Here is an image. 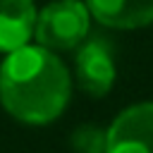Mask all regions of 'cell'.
<instances>
[{
  "instance_id": "5b68a950",
  "label": "cell",
  "mask_w": 153,
  "mask_h": 153,
  "mask_svg": "<svg viewBox=\"0 0 153 153\" xmlns=\"http://www.w3.org/2000/svg\"><path fill=\"white\" fill-rule=\"evenodd\" d=\"M33 0H0V53H12L33 33Z\"/></svg>"
},
{
  "instance_id": "7a4b0ae2",
  "label": "cell",
  "mask_w": 153,
  "mask_h": 153,
  "mask_svg": "<svg viewBox=\"0 0 153 153\" xmlns=\"http://www.w3.org/2000/svg\"><path fill=\"white\" fill-rule=\"evenodd\" d=\"M88 31V10L81 0H60L36 17V36L43 48H74Z\"/></svg>"
},
{
  "instance_id": "52a82bcc",
  "label": "cell",
  "mask_w": 153,
  "mask_h": 153,
  "mask_svg": "<svg viewBox=\"0 0 153 153\" xmlns=\"http://www.w3.org/2000/svg\"><path fill=\"white\" fill-rule=\"evenodd\" d=\"M74 146L79 151H84V153H103L105 151V136L100 131H93L91 127H86V129L76 131Z\"/></svg>"
},
{
  "instance_id": "8992f818",
  "label": "cell",
  "mask_w": 153,
  "mask_h": 153,
  "mask_svg": "<svg viewBox=\"0 0 153 153\" xmlns=\"http://www.w3.org/2000/svg\"><path fill=\"white\" fill-rule=\"evenodd\" d=\"M91 14L115 29H139L153 22V0H86Z\"/></svg>"
},
{
  "instance_id": "6da1fadb",
  "label": "cell",
  "mask_w": 153,
  "mask_h": 153,
  "mask_svg": "<svg viewBox=\"0 0 153 153\" xmlns=\"http://www.w3.org/2000/svg\"><path fill=\"white\" fill-rule=\"evenodd\" d=\"M0 100L22 122H53L69 100L67 67L43 45H22L0 67Z\"/></svg>"
},
{
  "instance_id": "3957f363",
  "label": "cell",
  "mask_w": 153,
  "mask_h": 153,
  "mask_svg": "<svg viewBox=\"0 0 153 153\" xmlns=\"http://www.w3.org/2000/svg\"><path fill=\"white\" fill-rule=\"evenodd\" d=\"M105 153H153V103L120 112L105 134Z\"/></svg>"
},
{
  "instance_id": "277c9868",
  "label": "cell",
  "mask_w": 153,
  "mask_h": 153,
  "mask_svg": "<svg viewBox=\"0 0 153 153\" xmlns=\"http://www.w3.org/2000/svg\"><path fill=\"white\" fill-rule=\"evenodd\" d=\"M76 74L81 88L88 91L91 96L108 93L115 81V65L108 45H103L100 41L86 43L76 55Z\"/></svg>"
}]
</instances>
